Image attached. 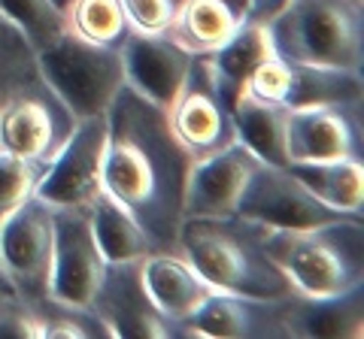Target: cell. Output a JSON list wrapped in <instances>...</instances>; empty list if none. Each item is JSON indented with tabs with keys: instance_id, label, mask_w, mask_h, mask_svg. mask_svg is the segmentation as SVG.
Instances as JSON below:
<instances>
[{
	"instance_id": "obj_1",
	"label": "cell",
	"mask_w": 364,
	"mask_h": 339,
	"mask_svg": "<svg viewBox=\"0 0 364 339\" xmlns=\"http://www.w3.org/2000/svg\"><path fill=\"white\" fill-rule=\"evenodd\" d=\"M186 170L188 157L170 137L164 112L124 88L109 109L104 191L134 212L155 252H176Z\"/></svg>"
},
{
	"instance_id": "obj_2",
	"label": "cell",
	"mask_w": 364,
	"mask_h": 339,
	"mask_svg": "<svg viewBox=\"0 0 364 339\" xmlns=\"http://www.w3.org/2000/svg\"><path fill=\"white\" fill-rule=\"evenodd\" d=\"M176 252L213 291L264 303H279L294 294L264 252V228L237 216L182 218Z\"/></svg>"
},
{
	"instance_id": "obj_3",
	"label": "cell",
	"mask_w": 364,
	"mask_h": 339,
	"mask_svg": "<svg viewBox=\"0 0 364 339\" xmlns=\"http://www.w3.org/2000/svg\"><path fill=\"white\" fill-rule=\"evenodd\" d=\"M267 28L277 55L286 61L361 76V0H279V6L267 16Z\"/></svg>"
},
{
	"instance_id": "obj_4",
	"label": "cell",
	"mask_w": 364,
	"mask_h": 339,
	"mask_svg": "<svg viewBox=\"0 0 364 339\" xmlns=\"http://www.w3.org/2000/svg\"><path fill=\"white\" fill-rule=\"evenodd\" d=\"M264 252L298 297L322 300L361 288L358 218H340L310 230H264Z\"/></svg>"
},
{
	"instance_id": "obj_5",
	"label": "cell",
	"mask_w": 364,
	"mask_h": 339,
	"mask_svg": "<svg viewBox=\"0 0 364 339\" xmlns=\"http://www.w3.org/2000/svg\"><path fill=\"white\" fill-rule=\"evenodd\" d=\"M46 88L61 100L73 121L107 116L124 91L122 52L112 46H95L67 30L52 46L33 55Z\"/></svg>"
},
{
	"instance_id": "obj_6",
	"label": "cell",
	"mask_w": 364,
	"mask_h": 339,
	"mask_svg": "<svg viewBox=\"0 0 364 339\" xmlns=\"http://www.w3.org/2000/svg\"><path fill=\"white\" fill-rule=\"evenodd\" d=\"M55 209L37 197L0 218V276L21 300L49 303Z\"/></svg>"
},
{
	"instance_id": "obj_7",
	"label": "cell",
	"mask_w": 364,
	"mask_h": 339,
	"mask_svg": "<svg viewBox=\"0 0 364 339\" xmlns=\"http://www.w3.org/2000/svg\"><path fill=\"white\" fill-rule=\"evenodd\" d=\"M234 216L249 224H258L264 230H310L340 218H355L334 212L318 197H313L289 167L264 161L255 167V173L243 185Z\"/></svg>"
},
{
	"instance_id": "obj_8",
	"label": "cell",
	"mask_w": 364,
	"mask_h": 339,
	"mask_svg": "<svg viewBox=\"0 0 364 339\" xmlns=\"http://www.w3.org/2000/svg\"><path fill=\"white\" fill-rule=\"evenodd\" d=\"M104 276H107V261L95 243L85 206L55 209L49 303L70 309H91L100 285H104Z\"/></svg>"
},
{
	"instance_id": "obj_9",
	"label": "cell",
	"mask_w": 364,
	"mask_h": 339,
	"mask_svg": "<svg viewBox=\"0 0 364 339\" xmlns=\"http://www.w3.org/2000/svg\"><path fill=\"white\" fill-rule=\"evenodd\" d=\"M109 143V112L107 116L76 121L73 133L43 170L33 197L49 206H85L104 188V155Z\"/></svg>"
},
{
	"instance_id": "obj_10",
	"label": "cell",
	"mask_w": 364,
	"mask_h": 339,
	"mask_svg": "<svg viewBox=\"0 0 364 339\" xmlns=\"http://www.w3.org/2000/svg\"><path fill=\"white\" fill-rule=\"evenodd\" d=\"M73 128V116L46 88V82L13 94L0 106V149L43 170L61 152Z\"/></svg>"
},
{
	"instance_id": "obj_11",
	"label": "cell",
	"mask_w": 364,
	"mask_h": 339,
	"mask_svg": "<svg viewBox=\"0 0 364 339\" xmlns=\"http://www.w3.org/2000/svg\"><path fill=\"white\" fill-rule=\"evenodd\" d=\"M124 88L158 112H167L195 73V55L176 46L167 33H128L119 46Z\"/></svg>"
},
{
	"instance_id": "obj_12",
	"label": "cell",
	"mask_w": 364,
	"mask_h": 339,
	"mask_svg": "<svg viewBox=\"0 0 364 339\" xmlns=\"http://www.w3.org/2000/svg\"><path fill=\"white\" fill-rule=\"evenodd\" d=\"M261 161L240 140L191 161L182 182V218H225L234 216L240 191Z\"/></svg>"
},
{
	"instance_id": "obj_13",
	"label": "cell",
	"mask_w": 364,
	"mask_h": 339,
	"mask_svg": "<svg viewBox=\"0 0 364 339\" xmlns=\"http://www.w3.org/2000/svg\"><path fill=\"white\" fill-rule=\"evenodd\" d=\"M164 121H167L170 137L176 140L182 155L188 157V164L200 161V157L219 152L237 140L231 106L210 88L207 76L198 67V58H195V73H191L186 91L164 112Z\"/></svg>"
},
{
	"instance_id": "obj_14",
	"label": "cell",
	"mask_w": 364,
	"mask_h": 339,
	"mask_svg": "<svg viewBox=\"0 0 364 339\" xmlns=\"http://www.w3.org/2000/svg\"><path fill=\"white\" fill-rule=\"evenodd\" d=\"M361 157V130L349 106H298L286 112V161L322 164Z\"/></svg>"
},
{
	"instance_id": "obj_15",
	"label": "cell",
	"mask_w": 364,
	"mask_h": 339,
	"mask_svg": "<svg viewBox=\"0 0 364 339\" xmlns=\"http://www.w3.org/2000/svg\"><path fill=\"white\" fill-rule=\"evenodd\" d=\"M140 264H119L107 267L104 285H100L95 303V309L104 324L109 327L112 336H176V324H170L167 318L155 312V306L146 297V291L140 285Z\"/></svg>"
},
{
	"instance_id": "obj_16",
	"label": "cell",
	"mask_w": 364,
	"mask_h": 339,
	"mask_svg": "<svg viewBox=\"0 0 364 339\" xmlns=\"http://www.w3.org/2000/svg\"><path fill=\"white\" fill-rule=\"evenodd\" d=\"M258 4L261 0H176L167 37L188 55L203 58L243 28L258 13Z\"/></svg>"
},
{
	"instance_id": "obj_17",
	"label": "cell",
	"mask_w": 364,
	"mask_h": 339,
	"mask_svg": "<svg viewBox=\"0 0 364 339\" xmlns=\"http://www.w3.org/2000/svg\"><path fill=\"white\" fill-rule=\"evenodd\" d=\"M136 273H140V285L155 312L176 324V330L213 294V288L179 252H149L136 267Z\"/></svg>"
},
{
	"instance_id": "obj_18",
	"label": "cell",
	"mask_w": 364,
	"mask_h": 339,
	"mask_svg": "<svg viewBox=\"0 0 364 339\" xmlns=\"http://www.w3.org/2000/svg\"><path fill=\"white\" fill-rule=\"evenodd\" d=\"M273 55H277V46H273V37L267 28V16L255 13L222 49L198 58V67L207 76L213 91L231 106L237 94L246 88L249 76L258 70V64H264Z\"/></svg>"
},
{
	"instance_id": "obj_19",
	"label": "cell",
	"mask_w": 364,
	"mask_h": 339,
	"mask_svg": "<svg viewBox=\"0 0 364 339\" xmlns=\"http://www.w3.org/2000/svg\"><path fill=\"white\" fill-rule=\"evenodd\" d=\"M182 336L207 339H243V336H279V303L246 300L234 294L213 291L179 327Z\"/></svg>"
},
{
	"instance_id": "obj_20",
	"label": "cell",
	"mask_w": 364,
	"mask_h": 339,
	"mask_svg": "<svg viewBox=\"0 0 364 339\" xmlns=\"http://www.w3.org/2000/svg\"><path fill=\"white\" fill-rule=\"evenodd\" d=\"M279 327L282 336H352L364 333V306L361 288H352L337 297H291L279 300Z\"/></svg>"
},
{
	"instance_id": "obj_21",
	"label": "cell",
	"mask_w": 364,
	"mask_h": 339,
	"mask_svg": "<svg viewBox=\"0 0 364 339\" xmlns=\"http://www.w3.org/2000/svg\"><path fill=\"white\" fill-rule=\"evenodd\" d=\"M85 212H88L91 233H95V243L100 248V255H104L107 267L140 264L146 255L155 252L149 233L134 218V212L128 206H122L104 188L85 203Z\"/></svg>"
},
{
	"instance_id": "obj_22",
	"label": "cell",
	"mask_w": 364,
	"mask_h": 339,
	"mask_svg": "<svg viewBox=\"0 0 364 339\" xmlns=\"http://www.w3.org/2000/svg\"><path fill=\"white\" fill-rule=\"evenodd\" d=\"M286 106L273 100L240 91L231 104L234 130L246 149H252L258 161L289 167L286 161Z\"/></svg>"
},
{
	"instance_id": "obj_23",
	"label": "cell",
	"mask_w": 364,
	"mask_h": 339,
	"mask_svg": "<svg viewBox=\"0 0 364 339\" xmlns=\"http://www.w3.org/2000/svg\"><path fill=\"white\" fill-rule=\"evenodd\" d=\"M289 170L306 185L313 197L343 216H361L364 206V167L361 157H343V161L322 164H289Z\"/></svg>"
},
{
	"instance_id": "obj_24",
	"label": "cell",
	"mask_w": 364,
	"mask_h": 339,
	"mask_svg": "<svg viewBox=\"0 0 364 339\" xmlns=\"http://www.w3.org/2000/svg\"><path fill=\"white\" fill-rule=\"evenodd\" d=\"M67 30L95 46L119 49L131 33L119 0H67L64 4Z\"/></svg>"
},
{
	"instance_id": "obj_25",
	"label": "cell",
	"mask_w": 364,
	"mask_h": 339,
	"mask_svg": "<svg viewBox=\"0 0 364 339\" xmlns=\"http://www.w3.org/2000/svg\"><path fill=\"white\" fill-rule=\"evenodd\" d=\"M0 18L25 37L33 55L67 33L64 6L58 0H0Z\"/></svg>"
},
{
	"instance_id": "obj_26",
	"label": "cell",
	"mask_w": 364,
	"mask_h": 339,
	"mask_svg": "<svg viewBox=\"0 0 364 339\" xmlns=\"http://www.w3.org/2000/svg\"><path fill=\"white\" fill-rule=\"evenodd\" d=\"M40 82L43 76L37 70V61H33V52L25 43V37L6 18H0V106L13 94Z\"/></svg>"
},
{
	"instance_id": "obj_27",
	"label": "cell",
	"mask_w": 364,
	"mask_h": 339,
	"mask_svg": "<svg viewBox=\"0 0 364 339\" xmlns=\"http://www.w3.org/2000/svg\"><path fill=\"white\" fill-rule=\"evenodd\" d=\"M40 173L43 167L0 149V218L13 212L18 203L33 197V185H37Z\"/></svg>"
},
{
	"instance_id": "obj_28",
	"label": "cell",
	"mask_w": 364,
	"mask_h": 339,
	"mask_svg": "<svg viewBox=\"0 0 364 339\" xmlns=\"http://www.w3.org/2000/svg\"><path fill=\"white\" fill-rule=\"evenodd\" d=\"M289 85H291V61H286L282 55H273V58H267L264 64H258V70L249 76L243 91L286 106Z\"/></svg>"
},
{
	"instance_id": "obj_29",
	"label": "cell",
	"mask_w": 364,
	"mask_h": 339,
	"mask_svg": "<svg viewBox=\"0 0 364 339\" xmlns=\"http://www.w3.org/2000/svg\"><path fill=\"white\" fill-rule=\"evenodd\" d=\"M134 33H167L176 13V0H119Z\"/></svg>"
},
{
	"instance_id": "obj_30",
	"label": "cell",
	"mask_w": 364,
	"mask_h": 339,
	"mask_svg": "<svg viewBox=\"0 0 364 339\" xmlns=\"http://www.w3.org/2000/svg\"><path fill=\"white\" fill-rule=\"evenodd\" d=\"M9 297H18V294H16L13 288L6 285V282H4V276H0V303H4V300H9Z\"/></svg>"
},
{
	"instance_id": "obj_31",
	"label": "cell",
	"mask_w": 364,
	"mask_h": 339,
	"mask_svg": "<svg viewBox=\"0 0 364 339\" xmlns=\"http://www.w3.org/2000/svg\"><path fill=\"white\" fill-rule=\"evenodd\" d=\"M58 4H61V6H64V4H67V0H58Z\"/></svg>"
},
{
	"instance_id": "obj_32",
	"label": "cell",
	"mask_w": 364,
	"mask_h": 339,
	"mask_svg": "<svg viewBox=\"0 0 364 339\" xmlns=\"http://www.w3.org/2000/svg\"><path fill=\"white\" fill-rule=\"evenodd\" d=\"M261 4H270V0H261Z\"/></svg>"
},
{
	"instance_id": "obj_33",
	"label": "cell",
	"mask_w": 364,
	"mask_h": 339,
	"mask_svg": "<svg viewBox=\"0 0 364 339\" xmlns=\"http://www.w3.org/2000/svg\"><path fill=\"white\" fill-rule=\"evenodd\" d=\"M361 4H364V0H361Z\"/></svg>"
}]
</instances>
